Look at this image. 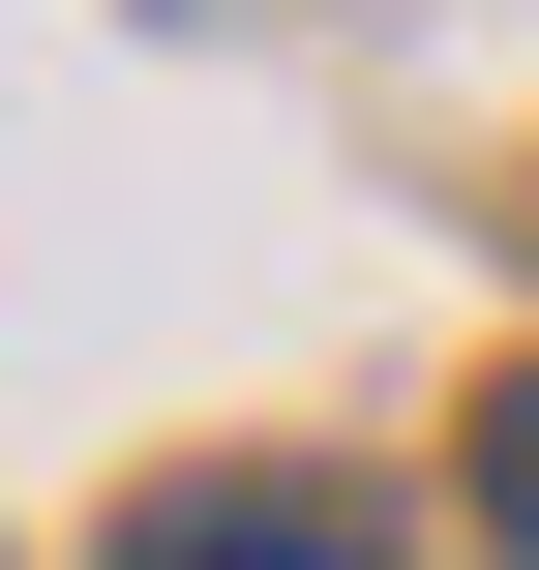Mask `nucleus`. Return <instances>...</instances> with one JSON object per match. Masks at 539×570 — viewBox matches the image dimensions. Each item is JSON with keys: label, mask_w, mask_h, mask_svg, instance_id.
Wrapping results in <instances>:
<instances>
[{"label": "nucleus", "mask_w": 539, "mask_h": 570, "mask_svg": "<svg viewBox=\"0 0 539 570\" xmlns=\"http://www.w3.org/2000/svg\"><path fill=\"white\" fill-rule=\"evenodd\" d=\"M120 570H390V511H330V481H150Z\"/></svg>", "instance_id": "1"}, {"label": "nucleus", "mask_w": 539, "mask_h": 570, "mask_svg": "<svg viewBox=\"0 0 539 570\" xmlns=\"http://www.w3.org/2000/svg\"><path fill=\"white\" fill-rule=\"evenodd\" d=\"M480 511H510V570H539V391H510V421H480Z\"/></svg>", "instance_id": "2"}]
</instances>
